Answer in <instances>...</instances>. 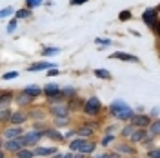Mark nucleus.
Listing matches in <instances>:
<instances>
[{
	"label": "nucleus",
	"instance_id": "f257e3e1",
	"mask_svg": "<svg viewBox=\"0 0 160 158\" xmlns=\"http://www.w3.org/2000/svg\"><path fill=\"white\" fill-rule=\"evenodd\" d=\"M100 109H102V104H100V100L97 98V96H91L89 100L84 102V111H86V115L95 116V115L100 113Z\"/></svg>",
	"mask_w": 160,
	"mask_h": 158
},
{
	"label": "nucleus",
	"instance_id": "f03ea898",
	"mask_svg": "<svg viewBox=\"0 0 160 158\" xmlns=\"http://www.w3.org/2000/svg\"><path fill=\"white\" fill-rule=\"evenodd\" d=\"M22 146H26L22 138H9V140H6V142L2 144V149L11 151V153H18L20 149H22Z\"/></svg>",
	"mask_w": 160,
	"mask_h": 158
},
{
	"label": "nucleus",
	"instance_id": "7ed1b4c3",
	"mask_svg": "<svg viewBox=\"0 0 160 158\" xmlns=\"http://www.w3.org/2000/svg\"><path fill=\"white\" fill-rule=\"evenodd\" d=\"M157 13H158L157 9H148V11H144V15H142V20L149 26L151 29H155V26L158 24V15Z\"/></svg>",
	"mask_w": 160,
	"mask_h": 158
},
{
	"label": "nucleus",
	"instance_id": "20e7f679",
	"mask_svg": "<svg viewBox=\"0 0 160 158\" xmlns=\"http://www.w3.org/2000/svg\"><path fill=\"white\" fill-rule=\"evenodd\" d=\"M49 113L53 116H68V115H69V106H66V104H62V102L51 104Z\"/></svg>",
	"mask_w": 160,
	"mask_h": 158
},
{
	"label": "nucleus",
	"instance_id": "39448f33",
	"mask_svg": "<svg viewBox=\"0 0 160 158\" xmlns=\"http://www.w3.org/2000/svg\"><path fill=\"white\" fill-rule=\"evenodd\" d=\"M131 124L137 126V127H149L151 126V118L149 116H146V115H135V116L131 118Z\"/></svg>",
	"mask_w": 160,
	"mask_h": 158
},
{
	"label": "nucleus",
	"instance_id": "423d86ee",
	"mask_svg": "<svg viewBox=\"0 0 160 158\" xmlns=\"http://www.w3.org/2000/svg\"><path fill=\"white\" fill-rule=\"evenodd\" d=\"M42 136H44V131H33V133H28L22 140H24V144H26V146H35Z\"/></svg>",
	"mask_w": 160,
	"mask_h": 158
},
{
	"label": "nucleus",
	"instance_id": "0eeeda50",
	"mask_svg": "<svg viewBox=\"0 0 160 158\" xmlns=\"http://www.w3.org/2000/svg\"><path fill=\"white\" fill-rule=\"evenodd\" d=\"M15 102H17L18 106H22V107H24V106H29L31 102H33V96H31V95H28L26 91H20V93H17V95H15Z\"/></svg>",
	"mask_w": 160,
	"mask_h": 158
},
{
	"label": "nucleus",
	"instance_id": "6e6552de",
	"mask_svg": "<svg viewBox=\"0 0 160 158\" xmlns=\"http://www.w3.org/2000/svg\"><path fill=\"white\" fill-rule=\"evenodd\" d=\"M113 115H115L118 120H131L133 116H135V113H133V109H131L129 106L124 107V109H118V111H113Z\"/></svg>",
	"mask_w": 160,
	"mask_h": 158
},
{
	"label": "nucleus",
	"instance_id": "1a4fd4ad",
	"mask_svg": "<svg viewBox=\"0 0 160 158\" xmlns=\"http://www.w3.org/2000/svg\"><path fill=\"white\" fill-rule=\"evenodd\" d=\"M111 58H117V60H124V62H138V58L135 57V55H128V53H120V51H117V53H113L111 55Z\"/></svg>",
	"mask_w": 160,
	"mask_h": 158
},
{
	"label": "nucleus",
	"instance_id": "9d476101",
	"mask_svg": "<svg viewBox=\"0 0 160 158\" xmlns=\"http://www.w3.org/2000/svg\"><path fill=\"white\" fill-rule=\"evenodd\" d=\"M28 113H22V111H17V113H13L11 115V118H9V122L11 124H24L26 120H28Z\"/></svg>",
	"mask_w": 160,
	"mask_h": 158
},
{
	"label": "nucleus",
	"instance_id": "9b49d317",
	"mask_svg": "<svg viewBox=\"0 0 160 158\" xmlns=\"http://www.w3.org/2000/svg\"><path fill=\"white\" fill-rule=\"evenodd\" d=\"M146 136H148V131H146V127H138L135 133H133V136H131V142H144L146 140Z\"/></svg>",
	"mask_w": 160,
	"mask_h": 158
},
{
	"label": "nucleus",
	"instance_id": "f8f14e48",
	"mask_svg": "<svg viewBox=\"0 0 160 158\" xmlns=\"http://www.w3.org/2000/svg\"><path fill=\"white\" fill-rule=\"evenodd\" d=\"M20 135H22V129L20 127H9L4 131V138L9 140V138H18Z\"/></svg>",
	"mask_w": 160,
	"mask_h": 158
},
{
	"label": "nucleus",
	"instance_id": "ddd939ff",
	"mask_svg": "<svg viewBox=\"0 0 160 158\" xmlns=\"http://www.w3.org/2000/svg\"><path fill=\"white\" fill-rule=\"evenodd\" d=\"M115 151L117 153H126V155H135V147H131L129 144H117Z\"/></svg>",
	"mask_w": 160,
	"mask_h": 158
},
{
	"label": "nucleus",
	"instance_id": "4468645a",
	"mask_svg": "<svg viewBox=\"0 0 160 158\" xmlns=\"http://www.w3.org/2000/svg\"><path fill=\"white\" fill-rule=\"evenodd\" d=\"M9 102H13V93H9V91H2V95H0V104H2V107H6Z\"/></svg>",
	"mask_w": 160,
	"mask_h": 158
},
{
	"label": "nucleus",
	"instance_id": "2eb2a0df",
	"mask_svg": "<svg viewBox=\"0 0 160 158\" xmlns=\"http://www.w3.org/2000/svg\"><path fill=\"white\" fill-rule=\"evenodd\" d=\"M57 153V147H37L35 149V155H40V156H48V155H55Z\"/></svg>",
	"mask_w": 160,
	"mask_h": 158
},
{
	"label": "nucleus",
	"instance_id": "dca6fc26",
	"mask_svg": "<svg viewBox=\"0 0 160 158\" xmlns=\"http://www.w3.org/2000/svg\"><path fill=\"white\" fill-rule=\"evenodd\" d=\"M53 69V66H51L49 62H37V64H33V66H29V69L28 71H37V69Z\"/></svg>",
	"mask_w": 160,
	"mask_h": 158
},
{
	"label": "nucleus",
	"instance_id": "f3484780",
	"mask_svg": "<svg viewBox=\"0 0 160 158\" xmlns=\"http://www.w3.org/2000/svg\"><path fill=\"white\" fill-rule=\"evenodd\" d=\"M44 136H48L51 140H62V135L55 129H44Z\"/></svg>",
	"mask_w": 160,
	"mask_h": 158
},
{
	"label": "nucleus",
	"instance_id": "a211bd4d",
	"mask_svg": "<svg viewBox=\"0 0 160 158\" xmlns=\"http://www.w3.org/2000/svg\"><path fill=\"white\" fill-rule=\"evenodd\" d=\"M137 126H133V124H129V126H126V127L122 129V136H124V138H131V136H133V133H135V131H137Z\"/></svg>",
	"mask_w": 160,
	"mask_h": 158
},
{
	"label": "nucleus",
	"instance_id": "6ab92c4d",
	"mask_svg": "<svg viewBox=\"0 0 160 158\" xmlns=\"http://www.w3.org/2000/svg\"><path fill=\"white\" fill-rule=\"evenodd\" d=\"M24 91H26L28 95H31L33 98L38 96V95H42V89H40L38 86H28V87H24Z\"/></svg>",
	"mask_w": 160,
	"mask_h": 158
},
{
	"label": "nucleus",
	"instance_id": "aec40b11",
	"mask_svg": "<svg viewBox=\"0 0 160 158\" xmlns=\"http://www.w3.org/2000/svg\"><path fill=\"white\" fill-rule=\"evenodd\" d=\"M29 115L31 118H35V120H44V116H46V113L42 111V109H29Z\"/></svg>",
	"mask_w": 160,
	"mask_h": 158
},
{
	"label": "nucleus",
	"instance_id": "412c9836",
	"mask_svg": "<svg viewBox=\"0 0 160 158\" xmlns=\"http://www.w3.org/2000/svg\"><path fill=\"white\" fill-rule=\"evenodd\" d=\"M91 129H93V126H82L80 129H77V133H78L80 136H91L93 135Z\"/></svg>",
	"mask_w": 160,
	"mask_h": 158
},
{
	"label": "nucleus",
	"instance_id": "4be33fe9",
	"mask_svg": "<svg viewBox=\"0 0 160 158\" xmlns=\"http://www.w3.org/2000/svg\"><path fill=\"white\" fill-rule=\"evenodd\" d=\"M17 158H33L35 156V151H29V149H20L18 153H15Z\"/></svg>",
	"mask_w": 160,
	"mask_h": 158
},
{
	"label": "nucleus",
	"instance_id": "5701e85b",
	"mask_svg": "<svg viewBox=\"0 0 160 158\" xmlns=\"http://www.w3.org/2000/svg\"><path fill=\"white\" fill-rule=\"evenodd\" d=\"M95 147H97V146H95L93 142H84V146L80 147V153H82V155H84V153H91V151H95Z\"/></svg>",
	"mask_w": 160,
	"mask_h": 158
},
{
	"label": "nucleus",
	"instance_id": "b1692460",
	"mask_svg": "<svg viewBox=\"0 0 160 158\" xmlns=\"http://www.w3.org/2000/svg\"><path fill=\"white\" fill-rule=\"evenodd\" d=\"M95 75H97L98 78H106V80L111 78V75H109V71L108 69H95Z\"/></svg>",
	"mask_w": 160,
	"mask_h": 158
},
{
	"label": "nucleus",
	"instance_id": "393cba45",
	"mask_svg": "<svg viewBox=\"0 0 160 158\" xmlns=\"http://www.w3.org/2000/svg\"><path fill=\"white\" fill-rule=\"evenodd\" d=\"M149 131L155 135V136H157V135H160V120H157V122H153V124H151Z\"/></svg>",
	"mask_w": 160,
	"mask_h": 158
},
{
	"label": "nucleus",
	"instance_id": "a878e982",
	"mask_svg": "<svg viewBox=\"0 0 160 158\" xmlns=\"http://www.w3.org/2000/svg\"><path fill=\"white\" fill-rule=\"evenodd\" d=\"M124 107H128V104H126V102H122V100H117V102H113L111 111H118V109H124Z\"/></svg>",
	"mask_w": 160,
	"mask_h": 158
},
{
	"label": "nucleus",
	"instance_id": "bb28decb",
	"mask_svg": "<svg viewBox=\"0 0 160 158\" xmlns=\"http://www.w3.org/2000/svg\"><path fill=\"white\" fill-rule=\"evenodd\" d=\"M29 15H31L29 7H24V9H18V11H17V18H28Z\"/></svg>",
	"mask_w": 160,
	"mask_h": 158
},
{
	"label": "nucleus",
	"instance_id": "cd10ccee",
	"mask_svg": "<svg viewBox=\"0 0 160 158\" xmlns=\"http://www.w3.org/2000/svg\"><path fill=\"white\" fill-rule=\"evenodd\" d=\"M84 142H86V140H75V142H71L69 144V149H73V151H80V147L84 146Z\"/></svg>",
	"mask_w": 160,
	"mask_h": 158
},
{
	"label": "nucleus",
	"instance_id": "c85d7f7f",
	"mask_svg": "<svg viewBox=\"0 0 160 158\" xmlns=\"http://www.w3.org/2000/svg\"><path fill=\"white\" fill-rule=\"evenodd\" d=\"M69 122L68 116H55V126H66Z\"/></svg>",
	"mask_w": 160,
	"mask_h": 158
},
{
	"label": "nucleus",
	"instance_id": "c756f323",
	"mask_svg": "<svg viewBox=\"0 0 160 158\" xmlns=\"http://www.w3.org/2000/svg\"><path fill=\"white\" fill-rule=\"evenodd\" d=\"M60 53L58 47H48V49H44V57H49V55H57Z\"/></svg>",
	"mask_w": 160,
	"mask_h": 158
},
{
	"label": "nucleus",
	"instance_id": "7c9ffc66",
	"mask_svg": "<svg viewBox=\"0 0 160 158\" xmlns=\"http://www.w3.org/2000/svg\"><path fill=\"white\" fill-rule=\"evenodd\" d=\"M40 4H42V0H26V6L28 7H37Z\"/></svg>",
	"mask_w": 160,
	"mask_h": 158
},
{
	"label": "nucleus",
	"instance_id": "2f4dec72",
	"mask_svg": "<svg viewBox=\"0 0 160 158\" xmlns=\"http://www.w3.org/2000/svg\"><path fill=\"white\" fill-rule=\"evenodd\" d=\"M18 77V73L17 71H11V73H6L4 77H2V80H11V78H17Z\"/></svg>",
	"mask_w": 160,
	"mask_h": 158
},
{
	"label": "nucleus",
	"instance_id": "473e14b6",
	"mask_svg": "<svg viewBox=\"0 0 160 158\" xmlns=\"http://www.w3.org/2000/svg\"><path fill=\"white\" fill-rule=\"evenodd\" d=\"M62 93H64V96H75V89L73 87H66V89H62Z\"/></svg>",
	"mask_w": 160,
	"mask_h": 158
},
{
	"label": "nucleus",
	"instance_id": "72a5a7b5",
	"mask_svg": "<svg viewBox=\"0 0 160 158\" xmlns=\"http://www.w3.org/2000/svg\"><path fill=\"white\" fill-rule=\"evenodd\" d=\"M11 115H13V113H9L6 107H2V120H4V122H6V120H9Z\"/></svg>",
	"mask_w": 160,
	"mask_h": 158
},
{
	"label": "nucleus",
	"instance_id": "f704fd0d",
	"mask_svg": "<svg viewBox=\"0 0 160 158\" xmlns=\"http://www.w3.org/2000/svg\"><path fill=\"white\" fill-rule=\"evenodd\" d=\"M11 13H13V7H4V9L0 11V17H4V18H6V17H9Z\"/></svg>",
	"mask_w": 160,
	"mask_h": 158
},
{
	"label": "nucleus",
	"instance_id": "c9c22d12",
	"mask_svg": "<svg viewBox=\"0 0 160 158\" xmlns=\"http://www.w3.org/2000/svg\"><path fill=\"white\" fill-rule=\"evenodd\" d=\"M128 18H131V11H122V13H120V20H122V22H124V20H128Z\"/></svg>",
	"mask_w": 160,
	"mask_h": 158
},
{
	"label": "nucleus",
	"instance_id": "e433bc0d",
	"mask_svg": "<svg viewBox=\"0 0 160 158\" xmlns=\"http://www.w3.org/2000/svg\"><path fill=\"white\" fill-rule=\"evenodd\" d=\"M15 29H17V20H11L9 26H8V31H9V33H13Z\"/></svg>",
	"mask_w": 160,
	"mask_h": 158
},
{
	"label": "nucleus",
	"instance_id": "4c0bfd02",
	"mask_svg": "<svg viewBox=\"0 0 160 158\" xmlns=\"http://www.w3.org/2000/svg\"><path fill=\"white\" fill-rule=\"evenodd\" d=\"M95 42H97V44H102V46H109L111 44V40H108V38H97Z\"/></svg>",
	"mask_w": 160,
	"mask_h": 158
},
{
	"label": "nucleus",
	"instance_id": "58836bf2",
	"mask_svg": "<svg viewBox=\"0 0 160 158\" xmlns=\"http://www.w3.org/2000/svg\"><path fill=\"white\" fill-rule=\"evenodd\" d=\"M149 156L151 158H160V149H157V151H149Z\"/></svg>",
	"mask_w": 160,
	"mask_h": 158
},
{
	"label": "nucleus",
	"instance_id": "ea45409f",
	"mask_svg": "<svg viewBox=\"0 0 160 158\" xmlns=\"http://www.w3.org/2000/svg\"><path fill=\"white\" fill-rule=\"evenodd\" d=\"M48 75H49V77H57V75H58V69H57V67H53V69H49Z\"/></svg>",
	"mask_w": 160,
	"mask_h": 158
},
{
	"label": "nucleus",
	"instance_id": "a19ab883",
	"mask_svg": "<svg viewBox=\"0 0 160 158\" xmlns=\"http://www.w3.org/2000/svg\"><path fill=\"white\" fill-rule=\"evenodd\" d=\"M111 140H113V136H106V138L102 140V146H108V144H109Z\"/></svg>",
	"mask_w": 160,
	"mask_h": 158
},
{
	"label": "nucleus",
	"instance_id": "79ce46f5",
	"mask_svg": "<svg viewBox=\"0 0 160 158\" xmlns=\"http://www.w3.org/2000/svg\"><path fill=\"white\" fill-rule=\"evenodd\" d=\"M84 2H88V0H71L73 6H80V4H84Z\"/></svg>",
	"mask_w": 160,
	"mask_h": 158
},
{
	"label": "nucleus",
	"instance_id": "37998d69",
	"mask_svg": "<svg viewBox=\"0 0 160 158\" xmlns=\"http://www.w3.org/2000/svg\"><path fill=\"white\" fill-rule=\"evenodd\" d=\"M155 33H157V37L160 38V20H158V24L155 26Z\"/></svg>",
	"mask_w": 160,
	"mask_h": 158
},
{
	"label": "nucleus",
	"instance_id": "c03bdc74",
	"mask_svg": "<svg viewBox=\"0 0 160 158\" xmlns=\"http://www.w3.org/2000/svg\"><path fill=\"white\" fill-rule=\"evenodd\" d=\"M95 158H111V156H109V155H97Z\"/></svg>",
	"mask_w": 160,
	"mask_h": 158
},
{
	"label": "nucleus",
	"instance_id": "a18cd8bd",
	"mask_svg": "<svg viewBox=\"0 0 160 158\" xmlns=\"http://www.w3.org/2000/svg\"><path fill=\"white\" fill-rule=\"evenodd\" d=\"M53 158H66V155H64V156H62V155H55Z\"/></svg>",
	"mask_w": 160,
	"mask_h": 158
},
{
	"label": "nucleus",
	"instance_id": "49530a36",
	"mask_svg": "<svg viewBox=\"0 0 160 158\" xmlns=\"http://www.w3.org/2000/svg\"><path fill=\"white\" fill-rule=\"evenodd\" d=\"M73 158H84V156H82V153H80V155H75Z\"/></svg>",
	"mask_w": 160,
	"mask_h": 158
},
{
	"label": "nucleus",
	"instance_id": "de8ad7c7",
	"mask_svg": "<svg viewBox=\"0 0 160 158\" xmlns=\"http://www.w3.org/2000/svg\"><path fill=\"white\" fill-rule=\"evenodd\" d=\"M157 11H160V6H158V9H157Z\"/></svg>",
	"mask_w": 160,
	"mask_h": 158
}]
</instances>
